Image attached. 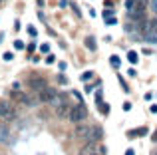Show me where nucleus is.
<instances>
[{"label":"nucleus","mask_w":157,"mask_h":155,"mask_svg":"<svg viewBox=\"0 0 157 155\" xmlns=\"http://www.w3.org/2000/svg\"><path fill=\"white\" fill-rule=\"evenodd\" d=\"M86 115H88L86 108H84L82 103H78V105H74V108H72L70 115H68V119H70V121H74V123H82L84 119H86Z\"/></svg>","instance_id":"f257e3e1"},{"label":"nucleus","mask_w":157,"mask_h":155,"mask_svg":"<svg viewBox=\"0 0 157 155\" xmlns=\"http://www.w3.org/2000/svg\"><path fill=\"white\" fill-rule=\"evenodd\" d=\"M16 117V110L12 108L8 101H2L0 103V119L2 121H12Z\"/></svg>","instance_id":"f03ea898"},{"label":"nucleus","mask_w":157,"mask_h":155,"mask_svg":"<svg viewBox=\"0 0 157 155\" xmlns=\"http://www.w3.org/2000/svg\"><path fill=\"white\" fill-rule=\"evenodd\" d=\"M56 96H58L56 88H48V86H46L42 91H38V101H42V103H50Z\"/></svg>","instance_id":"7ed1b4c3"},{"label":"nucleus","mask_w":157,"mask_h":155,"mask_svg":"<svg viewBox=\"0 0 157 155\" xmlns=\"http://www.w3.org/2000/svg\"><path fill=\"white\" fill-rule=\"evenodd\" d=\"M101 137H103V129H101L100 125H96V127H91L90 129V135H88V139L86 141H91V143H98Z\"/></svg>","instance_id":"20e7f679"},{"label":"nucleus","mask_w":157,"mask_h":155,"mask_svg":"<svg viewBox=\"0 0 157 155\" xmlns=\"http://www.w3.org/2000/svg\"><path fill=\"white\" fill-rule=\"evenodd\" d=\"M54 111H56L58 117H68V115H70V111H72V105H70V103L64 100L60 105H58V108H54Z\"/></svg>","instance_id":"39448f33"},{"label":"nucleus","mask_w":157,"mask_h":155,"mask_svg":"<svg viewBox=\"0 0 157 155\" xmlns=\"http://www.w3.org/2000/svg\"><path fill=\"white\" fill-rule=\"evenodd\" d=\"M46 86H48V84H46L44 78H32V80H30V88H32L36 94H38V91H42Z\"/></svg>","instance_id":"423d86ee"},{"label":"nucleus","mask_w":157,"mask_h":155,"mask_svg":"<svg viewBox=\"0 0 157 155\" xmlns=\"http://www.w3.org/2000/svg\"><path fill=\"white\" fill-rule=\"evenodd\" d=\"M96 151H98V145L91 143V141H86V145L80 149V155H94Z\"/></svg>","instance_id":"0eeeda50"},{"label":"nucleus","mask_w":157,"mask_h":155,"mask_svg":"<svg viewBox=\"0 0 157 155\" xmlns=\"http://www.w3.org/2000/svg\"><path fill=\"white\" fill-rule=\"evenodd\" d=\"M155 30H157V14H155V18H149V20L143 24V34L155 32Z\"/></svg>","instance_id":"6e6552de"},{"label":"nucleus","mask_w":157,"mask_h":155,"mask_svg":"<svg viewBox=\"0 0 157 155\" xmlns=\"http://www.w3.org/2000/svg\"><path fill=\"white\" fill-rule=\"evenodd\" d=\"M90 129H91V127H88V125H78V129H76V135H78V137H82V139H88V135H90Z\"/></svg>","instance_id":"1a4fd4ad"},{"label":"nucleus","mask_w":157,"mask_h":155,"mask_svg":"<svg viewBox=\"0 0 157 155\" xmlns=\"http://www.w3.org/2000/svg\"><path fill=\"white\" fill-rule=\"evenodd\" d=\"M14 100L18 101V103H22V105H30V103H32V100H30L26 94H16V96H14Z\"/></svg>","instance_id":"9d476101"},{"label":"nucleus","mask_w":157,"mask_h":155,"mask_svg":"<svg viewBox=\"0 0 157 155\" xmlns=\"http://www.w3.org/2000/svg\"><path fill=\"white\" fill-rule=\"evenodd\" d=\"M8 137H10V129L6 125H0V141H8Z\"/></svg>","instance_id":"9b49d317"},{"label":"nucleus","mask_w":157,"mask_h":155,"mask_svg":"<svg viewBox=\"0 0 157 155\" xmlns=\"http://www.w3.org/2000/svg\"><path fill=\"white\" fill-rule=\"evenodd\" d=\"M125 10L133 14V12L137 10V0H125Z\"/></svg>","instance_id":"f8f14e48"},{"label":"nucleus","mask_w":157,"mask_h":155,"mask_svg":"<svg viewBox=\"0 0 157 155\" xmlns=\"http://www.w3.org/2000/svg\"><path fill=\"white\" fill-rule=\"evenodd\" d=\"M103 16H105V24H115V22H117L112 10H105V12H103Z\"/></svg>","instance_id":"ddd939ff"},{"label":"nucleus","mask_w":157,"mask_h":155,"mask_svg":"<svg viewBox=\"0 0 157 155\" xmlns=\"http://www.w3.org/2000/svg\"><path fill=\"white\" fill-rule=\"evenodd\" d=\"M145 40H147V42H155V44H157V30H155V32L145 34Z\"/></svg>","instance_id":"4468645a"},{"label":"nucleus","mask_w":157,"mask_h":155,"mask_svg":"<svg viewBox=\"0 0 157 155\" xmlns=\"http://www.w3.org/2000/svg\"><path fill=\"white\" fill-rule=\"evenodd\" d=\"M86 46H88L90 50H96V40H94L91 36H88V38H86Z\"/></svg>","instance_id":"2eb2a0df"},{"label":"nucleus","mask_w":157,"mask_h":155,"mask_svg":"<svg viewBox=\"0 0 157 155\" xmlns=\"http://www.w3.org/2000/svg\"><path fill=\"white\" fill-rule=\"evenodd\" d=\"M110 62H112L113 68H119V58H117V56H112V58H110Z\"/></svg>","instance_id":"dca6fc26"},{"label":"nucleus","mask_w":157,"mask_h":155,"mask_svg":"<svg viewBox=\"0 0 157 155\" xmlns=\"http://www.w3.org/2000/svg\"><path fill=\"white\" fill-rule=\"evenodd\" d=\"M127 60H129L131 64H135V62H137V54H135V52H129V54H127Z\"/></svg>","instance_id":"f3484780"},{"label":"nucleus","mask_w":157,"mask_h":155,"mask_svg":"<svg viewBox=\"0 0 157 155\" xmlns=\"http://www.w3.org/2000/svg\"><path fill=\"white\" fill-rule=\"evenodd\" d=\"M94 155H105V147H103V145H98V151Z\"/></svg>","instance_id":"a211bd4d"},{"label":"nucleus","mask_w":157,"mask_h":155,"mask_svg":"<svg viewBox=\"0 0 157 155\" xmlns=\"http://www.w3.org/2000/svg\"><path fill=\"white\" fill-rule=\"evenodd\" d=\"M149 6H151V10L157 14V0H151V4H149Z\"/></svg>","instance_id":"6ab92c4d"},{"label":"nucleus","mask_w":157,"mask_h":155,"mask_svg":"<svg viewBox=\"0 0 157 155\" xmlns=\"http://www.w3.org/2000/svg\"><path fill=\"white\" fill-rule=\"evenodd\" d=\"M28 34H30V36H36V28H34V26H28Z\"/></svg>","instance_id":"aec40b11"},{"label":"nucleus","mask_w":157,"mask_h":155,"mask_svg":"<svg viewBox=\"0 0 157 155\" xmlns=\"http://www.w3.org/2000/svg\"><path fill=\"white\" fill-rule=\"evenodd\" d=\"M46 62H48V64H54V62H56V58H54V56L50 54L48 58H46Z\"/></svg>","instance_id":"412c9836"},{"label":"nucleus","mask_w":157,"mask_h":155,"mask_svg":"<svg viewBox=\"0 0 157 155\" xmlns=\"http://www.w3.org/2000/svg\"><path fill=\"white\" fill-rule=\"evenodd\" d=\"M40 52H44V54H48V52H50V46H42V48H40Z\"/></svg>","instance_id":"4be33fe9"},{"label":"nucleus","mask_w":157,"mask_h":155,"mask_svg":"<svg viewBox=\"0 0 157 155\" xmlns=\"http://www.w3.org/2000/svg\"><path fill=\"white\" fill-rule=\"evenodd\" d=\"M14 46H16V48H20V50H22V48H24V42H20V40H16V42H14Z\"/></svg>","instance_id":"5701e85b"},{"label":"nucleus","mask_w":157,"mask_h":155,"mask_svg":"<svg viewBox=\"0 0 157 155\" xmlns=\"http://www.w3.org/2000/svg\"><path fill=\"white\" fill-rule=\"evenodd\" d=\"M124 110H125V111L131 110V103H129V101H125V103H124Z\"/></svg>","instance_id":"b1692460"},{"label":"nucleus","mask_w":157,"mask_h":155,"mask_svg":"<svg viewBox=\"0 0 157 155\" xmlns=\"http://www.w3.org/2000/svg\"><path fill=\"white\" fill-rule=\"evenodd\" d=\"M91 76H94V74H91V72H86V74H84V80H90Z\"/></svg>","instance_id":"393cba45"},{"label":"nucleus","mask_w":157,"mask_h":155,"mask_svg":"<svg viewBox=\"0 0 157 155\" xmlns=\"http://www.w3.org/2000/svg\"><path fill=\"white\" fill-rule=\"evenodd\" d=\"M125 155H135V153H133V149H127V151H125Z\"/></svg>","instance_id":"a878e982"},{"label":"nucleus","mask_w":157,"mask_h":155,"mask_svg":"<svg viewBox=\"0 0 157 155\" xmlns=\"http://www.w3.org/2000/svg\"><path fill=\"white\" fill-rule=\"evenodd\" d=\"M38 4H40V6H44V0H38Z\"/></svg>","instance_id":"bb28decb"},{"label":"nucleus","mask_w":157,"mask_h":155,"mask_svg":"<svg viewBox=\"0 0 157 155\" xmlns=\"http://www.w3.org/2000/svg\"><path fill=\"white\" fill-rule=\"evenodd\" d=\"M0 4H2V0H0Z\"/></svg>","instance_id":"cd10ccee"}]
</instances>
